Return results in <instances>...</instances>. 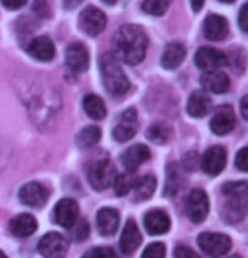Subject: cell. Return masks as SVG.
Here are the masks:
<instances>
[{
	"label": "cell",
	"mask_w": 248,
	"mask_h": 258,
	"mask_svg": "<svg viewBox=\"0 0 248 258\" xmlns=\"http://www.w3.org/2000/svg\"><path fill=\"white\" fill-rule=\"evenodd\" d=\"M134 182H135V179L132 177V174H130V172L116 176L115 182H113L115 194H116V196H125V194H129L130 189L134 187Z\"/></svg>",
	"instance_id": "4dcf8cb0"
},
{
	"label": "cell",
	"mask_w": 248,
	"mask_h": 258,
	"mask_svg": "<svg viewBox=\"0 0 248 258\" xmlns=\"http://www.w3.org/2000/svg\"><path fill=\"white\" fill-rule=\"evenodd\" d=\"M19 199L22 204L31 208H42L49 199V191L41 182H27L19 191Z\"/></svg>",
	"instance_id": "7c38bea8"
},
{
	"label": "cell",
	"mask_w": 248,
	"mask_h": 258,
	"mask_svg": "<svg viewBox=\"0 0 248 258\" xmlns=\"http://www.w3.org/2000/svg\"><path fill=\"white\" fill-rule=\"evenodd\" d=\"M147 137L155 144H165L169 140V128L162 123H155L149 128Z\"/></svg>",
	"instance_id": "1f68e13d"
},
{
	"label": "cell",
	"mask_w": 248,
	"mask_h": 258,
	"mask_svg": "<svg viewBox=\"0 0 248 258\" xmlns=\"http://www.w3.org/2000/svg\"><path fill=\"white\" fill-rule=\"evenodd\" d=\"M182 186V176L177 164H171L167 167V176H165V187L164 196H176L177 191Z\"/></svg>",
	"instance_id": "83f0119b"
},
{
	"label": "cell",
	"mask_w": 248,
	"mask_h": 258,
	"mask_svg": "<svg viewBox=\"0 0 248 258\" xmlns=\"http://www.w3.org/2000/svg\"><path fill=\"white\" fill-rule=\"evenodd\" d=\"M120 225V214L113 208H103L96 214V226L103 236H111L118 230Z\"/></svg>",
	"instance_id": "ffe728a7"
},
{
	"label": "cell",
	"mask_w": 248,
	"mask_h": 258,
	"mask_svg": "<svg viewBox=\"0 0 248 258\" xmlns=\"http://www.w3.org/2000/svg\"><path fill=\"white\" fill-rule=\"evenodd\" d=\"M174 256L176 258H201L196 251H193L191 248L184 246V245L176 246V250H174Z\"/></svg>",
	"instance_id": "74e56055"
},
{
	"label": "cell",
	"mask_w": 248,
	"mask_h": 258,
	"mask_svg": "<svg viewBox=\"0 0 248 258\" xmlns=\"http://www.w3.org/2000/svg\"><path fill=\"white\" fill-rule=\"evenodd\" d=\"M172 0H144L142 9L149 16H164Z\"/></svg>",
	"instance_id": "f546056e"
},
{
	"label": "cell",
	"mask_w": 248,
	"mask_h": 258,
	"mask_svg": "<svg viewBox=\"0 0 248 258\" xmlns=\"http://www.w3.org/2000/svg\"><path fill=\"white\" fill-rule=\"evenodd\" d=\"M155 186H157V181H155V177L150 176V174L149 176L139 177L137 181L134 182L135 199H137V201H147V199L154 194Z\"/></svg>",
	"instance_id": "4316f807"
},
{
	"label": "cell",
	"mask_w": 248,
	"mask_h": 258,
	"mask_svg": "<svg viewBox=\"0 0 248 258\" xmlns=\"http://www.w3.org/2000/svg\"><path fill=\"white\" fill-rule=\"evenodd\" d=\"M78 216H80V208H78V203L75 199L63 198L54 206V221L66 230H71L75 226Z\"/></svg>",
	"instance_id": "30bf717a"
},
{
	"label": "cell",
	"mask_w": 248,
	"mask_h": 258,
	"mask_svg": "<svg viewBox=\"0 0 248 258\" xmlns=\"http://www.w3.org/2000/svg\"><path fill=\"white\" fill-rule=\"evenodd\" d=\"M78 27L86 36L95 37L106 27V16L96 7H86L78 17Z\"/></svg>",
	"instance_id": "8992f818"
},
{
	"label": "cell",
	"mask_w": 248,
	"mask_h": 258,
	"mask_svg": "<svg viewBox=\"0 0 248 258\" xmlns=\"http://www.w3.org/2000/svg\"><path fill=\"white\" fill-rule=\"evenodd\" d=\"M83 258H113V251L108 250V248L96 246L86 251L85 255H83Z\"/></svg>",
	"instance_id": "d590c367"
},
{
	"label": "cell",
	"mask_w": 248,
	"mask_h": 258,
	"mask_svg": "<svg viewBox=\"0 0 248 258\" xmlns=\"http://www.w3.org/2000/svg\"><path fill=\"white\" fill-rule=\"evenodd\" d=\"M240 110H241V115H243V118L248 120V95L246 96H243L241 98V103H240Z\"/></svg>",
	"instance_id": "7bdbcfd3"
},
{
	"label": "cell",
	"mask_w": 248,
	"mask_h": 258,
	"mask_svg": "<svg viewBox=\"0 0 248 258\" xmlns=\"http://www.w3.org/2000/svg\"><path fill=\"white\" fill-rule=\"evenodd\" d=\"M186 57V47L181 42H171L165 46L162 54V66L165 70H176Z\"/></svg>",
	"instance_id": "d4e9b609"
},
{
	"label": "cell",
	"mask_w": 248,
	"mask_h": 258,
	"mask_svg": "<svg viewBox=\"0 0 248 258\" xmlns=\"http://www.w3.org/2000/svg\"><path fill=\"white\" fill-rule=\"evenodd\" d=\"M201 85L204 90L221 95L230 90V78L221 71H210V73H204L201 76Z\"/></svg>",
	"instance_id": "603a6c76"
},
{
	"label": "cell",
	"mask_w": 248,
	"mask_h": 258,
	"mask_svg": "<svg viewBox=\"0 0 248 258\" xmlns=\"http://www.w3.org/2000/svg\"><path fill=\"white\" fill-rule=\"evenodd\" d=\"M235 123H236V116H235L233 106L221 105V106H218L216 111L213 113L210 126L216 135H226L235 128Z\"/></svg>",
	"instance_id": "4fadbf2b"
},
{
	"label": "cell",
	"mask_w": 248,
	"mask_h": 258,
	"mask_svg": "<svg viewBox=\"0 0 248 258\" xmlns=\"http://www.w3.org/2000/svg\"><path fill=\"white\" fill-rule=\"evenodd\" d=\"M0 258H7V255H6V253H4L2 250H0Z\"/></svg>",
	"instance_id": "7dc6e473"
},
{
	"label": "cell",
	"mask_w": 248,
	"mask_h": 258,
	"mask_svg": "<svg viewBox=\"0 0 248 258\" xmlns=\"http://www.w3.org/2000/svg\"><path fill=\"white\" fill-rule=\"evenodd\" d=\"M149 39L145 36L144 29L134 24L121 26L113 36V56L116 59L123 61L125 64L135 66L144 61L147 54Z\"/></svg>",
	"instance_id": "6da1fadb"
},
{
	"label": "cell",
	"mask_w": 248,
	"mask_h": 258,
	"mask_svg": "<svg viewBox=\"0 0 248 258\" xmlns=\"http://www.w3.org/2000/svg\"><path fill=\"white\" fill-rule=\"evenodd\" d=\"M83 0H63V6H65V9H68V11H73V9H76L78 6H81Z\"/></svg>",
	"instance_id": "b9f144b4"
},
{
	"label": "cell",
	"mask_w": 248,
	"mask_h": 258,
	"mask_svg": "<svg viewBox=\"0 0 248 258\" xmlns=\"http://www.w3.org/2000/svg\"><path fill=\"white\" fill-rule=\"evenodd\" d=\"M150 159V150L145 147L142 144H137V145H132L121 154V164L127 172H135L140 165H142L145 160Z\"/></svg>",
	"instance_id": "2e32d148"
},
{
	"label": "cell",
	"mask_w": 248,
	"mask_h": 258,
	"mask_svg": "<svg viewBox=\"0 0 248 258\" xmlns=\"http://www.w3.org/2000/svg\"><path fill=\"white\" fill-rule=\"evenodd\" d=\"M235 165L243 172H248V147H243L235 157Z\"/></svg>",
	"instance_id": "8d00e7d4"
},
{
	"label": "cell",
	"mask_w": 248,
	"mask_h": 258,
	"mask_svg": "<svg viewBox=\"0 0 248 258\" xmlns=\"http://www.w3.org/2000/svg\"><path fill=\"white\" fill-rule=\"evenodd\" d=\"M210 211V201L203 189H193L186 199V214L193 223H201L206 220Z\"/></svg>",
	"instance_id": "ba28073f"
},
{
	"label": "cell",
	"mask_w": 248,
	"mask_h": 258,
	"mask_svg": "<svg viewBox=\"0 0 248 258\" xmlns=\"http://www.w3.org/2000/svg\"><path fill=\"white\" fill-rule=\"evenodd\" d=\"M142 258H165V246L162 243H150L144 250Z\"/></svg>",
	"instance_id": "e575fe53"
},
{
	"label": "cell",
	"mask_w": 248,
	"mask_h": 258,
	"mask_svg": "<svg viewBox=\"0 0 248 258\" xmlns=\"http://www.w3.org/2000/svg\"><path fill=\"white\" fill-rule=\"evenodd\" d=\"M142 243V235H140L137 225H135L134 220H129L127 225L123 226V231H121L120 236V250L125 253V255H130L139 248V245Z\"/></svg>",
	"instance_id": "44dd1931"
},
{
	"label": "cell",
	"mask_w": 248,
	"mask_h": 258,
	"mask_svg": "<svg viewBox=\"0 0 248 258\" xmlns=\"http://www.w3.org/2000/svg\"><path fill=\"white\" fill-rule=\"evenodd\" d=\"M70 248V243L61 233H47L41 238L37 245V250L46 258H65Z\"/></svg>",
	"instance_id": "52a82bcc"
},
{
	"label": "cell",
	"mask_w": 248,
	"mask_h": 258,
	"mask_svg": "<svg viewBox=\"0 0 248 258\" xmlns=\"http://www.w3.org/2000/svg\"><path fill=\"white\" fill-rule=\"evenodd\" d=\"M83 108H85L86 115L93 120H103L106 116V108H105L103 100L96 95H86L85 100H83Z\"/></svg>",
	"instance_id": "484cf974"
},
{
	"label": "cell",
	"mask_w": 248,
	"mask_h": 258,
	"mask_svg": "<svg viewBox=\"0 0 248 258\" xmlns=\"http://www.w3.org/2000/svg\"><path fill=\"white\" fill-rule=\"evenodd\" d=\"M238 24L245 32H248V2L241 7L240 16H238Z\"/></svg>",
	"instance_id": "ab89813d"
},
{
	"label": "cell",
	"mask_w": 248,
	"mask_h": 258,
	"mask_svg": "<svg viewBox=\"0 0 248 258\" xmlns=\"http://www.w3.org/2000/svg\"><path fill=\"white\" fill-rule=\"evenodd\" d=\"M32 9H34V12L41 17H49L51 16V9H49V6H47L46 0H36Z\"/></svg>",
	"instance_id": "f35d334b"
},
{
	"label": "cell",
	"mask_w": 248,
	"mask_h": 258,
	"mask_svg": "<svg viewBox=\"0 0 248 258\" xmlns=\"http://www.w3.org/2000/svg\"><path fill=\"white\" fill-rule=\"evenodd\" d=\"M204 36L210 41H221L228 36V22L225 17L218 16V14H210L204 19V26H203Z\"/></svg>",
	"instance_id": "ac0fdd59"
},
{
	"label": "cell",
	"mask_w": 248,
	"mask_h": 258,
	"mask_svg": "<svg viewBox=\"0 0 248 258\" xmlns=\"http://www.w3.org/2000/svg\"><path fill=\"white\" fill-rule=\"evenodd\" d=\"M100 139H101V130L98 126L90 125V126H85V128L76 135V145L80 149H90L98 144Z\"/></svg>",
	"instance_id": "f1b7e54d"
},
{
	"label": "cell",
	"mask_w": 248,
	"mask_h": 258,
	"mask_svg": "<svg viewBox=\"0 0 248 258\" xmlns=\"http://www.w3.org/2000/svg\"><path fill=\"white\" fill-rule=\"evenodd\" d=\"M226 165V150L215 145L208 149L206 154L203 155V170L210 176H218Z\"/></svg>",
	"instance_id": "9a60e30c"
},
{
	"label": "cell",
	"mask_w": 248,
	"mask_h": 258,
	"mask_svg": "<svg viewBox=\"0 0 248 258\" xmlns=\"http://www.w3.org/2000/svg\"><path fill=\"white\" fill-rule=\"evenodd\" d=\"M191 6H193V9L194 11H201V7L204 6V0H191Z\"/></svg>",
	"instance_id": "ee69618b"
},
{
	"label": "cell",
	"mask_w": 248,
	"mask_h": 258,
	"mask_svg": "<svg viewBox=\"0 0 248 258\" xmlns=\"http://www.w3.org/2000/svg\"><path fill=\"white\" fill-rule=\"evenodd\" d=\"M211 110V98L204 91H193L188 100V113L196 118L208 115Z\"/></svg>",
	"instance_id": "cb8c5ba5"
},
{
	"label": "cell",
	"mask_w": 248,
	"mask_h": 258,
	"mask_svg": "<svg viewBox=\"0 0 248 258\" xmlns=\"http://www.w3.org/2000/svg\"><path fill=\"white\" fill-rule=\"evenodd\" d=\"M220 2H223V4H231V2H235V0H220Z\"/></svg>",
	"instance_id": "bcb514c9"
},
{
	"label": "cell",
	"mask_w": 248,
	"mask_h": 258,
	"mask_svg": "<svg viewBox=\"0 0 248 258\" xmlns=\"http://www.w3.org/2000/svg\"><path fill=\"white\" fill-rule=\"evenodd\" d=\"M137 128H139L137 111L134 108H129L120 115L118 123L113 126V139L116 142H127V140L135 137Z\"/></svg>",
	"instance_id": "9c48e42d"
},
{
	"label": "cell",
	"mask_w": 248,
	"mask_h": 258,
	"mask_svg": "<svg viewBox=\"0 0 248 258\" xmlns=\"http://www.w3.org/2000/svg\"><path fill=\"white\" fill-rule=\"evenodd\" d=\"M66 66L75 73H85L90 66V52L81 42H73L66 47Z\"/></svg>",
	"instance_id": "5bb4252c"
},
{
	"label": "cell",
	"mask_w": 248,
	"mask_h": 258,
	"mask_svg": "<svg viewBox=\"0 0 248 258\" xmlns=\"http://www.w3.org/2000/svg\"><path fill=\"white\" fill-rule=\"evenodd\" d=\"M9 228H11V233L14 236L17 238H27L36 233L37 230V221L36 218L32 216V214H19V216L12 218L11 220V225H9Z\"/></svg>",
	"instance_id": "7402d4cb"
},
{
	"label": "cell",
	"mask_w": 248,
	"mask_h": 258,
	"mask_svg": "<svg viewBox=\"0 0 248 258\" xmlns=\"http://www.w3.org/2000/svg\"><path fill=\"white\" fill-rule=\"evenodd\" d=\"M71 230H73V235H75L76 241H85L90 235V226L85 220H78Z\"/></svg>",
	"instance_id": "836d02e7"
},
{
	"label": "cell",
	"mask_w": 248,
	"mask_h": 258,
	"mask_svg": "<svg viewBox=\"0 0 248 258\" xmlns=\"http://www.w3.org/2000/svg\"><path fill=\"white\" fill-rule=\"evenodd\" d=\"M198 245L203 253H206L211 258H220L226 255L231 248L230 236L221 235V233H201L198 236Z\"/></svg>",
	"instance_id": "5b68a950"
},
{
	"label": "cell",
	"mask_w": 248,
	"mask_h": 258,
	"mask_svg": "<svg viewBox=\"0 0 248 258\" xmlns=\"http://www.w3.org/2000/svg\"><path fill=\"white\" fill-rule=\"evenodd\" d=\"M4 7L9 9V11H17V9L24 7L27 4V0H2Z\"/></svg>",
	"instance_id": "60d3db41"
},
{
	"label": "cell",
	"mask_w": 248,
	"mask_h": 258,
	"mask_svg": "<svg viewBox=\"0 0 248 258\" xmlns=\"http://www.w3.org/2000/svg\"><path fill=\"white\" fill-rule=\"evenodd\" d=\"M194 62H196V66L199 68V70H203L204 73L218 71L221 66L226 64V56L223 54L221 51L215 49V47L204 46L196 52V56H194Z\"/></svg>",
	"instance_id": "8fae6325"
},
{
	"label": "cell",
	"mask_w": 248,
	"mask_h": 258,
	"mask_svg": "<svg viewBox=\"0 0 248 258\" xmlns=\"http://www.w3.org/2000/svg\"><path fill=\"white\" fill-rule=\"evenodd\" d=\"M27 52L34 57V59L47 62V61H52V57L56 54V49H54V44H52V41L49 37L39 36V37H34L32 41L29 42Z\"/></svg>",
	"instance_id": "e0dca14e"
},
{
	"label": "cell",
	"mask_w": 248,
	"mask_h": 258,
	"mask_svg": "<svg viewBox=\"0 0 248 258\" xmlns=\"http://www.w3.org/2000/svg\"><path fill=\"white\" fill-rule=\"evenodd\" d=\"M100 71L105 88L111 96H123L130 90L129 78L125 76L118 59L111 52L100 57Z\"/></svg>",
	"instance_id": "3957f363"
},
{
	"label": "cell",
	"mask_w": 248,
	"mask_h": 258,
	"mask_svg": "<svg viewBox=\"0 0 248 258\" xmlns=\"http://www.w3.org/2000/svg\"><path fill=\"white\" fill-rule=\"evenodd\" d=\"M226 62H230V66L233 68V71L235 73H241L243 70H245V52H243L241 49H233L230 57L226 56Z\"/></svg>",
	"instance_id": "d6a6232c"
},
{
	"label": "cell",
	"mask_w": 248,
	"mask_h": 258,
	"mask_svg": "<svg viewBox=\"0 0 248 258\" xmlns=\"http://www.w3.org/2000/svg\"><path fill=\"white\" fill-rule=\"evenodd\" d=\"M115 179H116L115 165L108 159H100L90 165L88 181L96 191H105L110 186H113Z\"/></svg>",
	"instance_id": "277c9868"
},
{
	"label": "cell",
	"mask_w": 248,
	"mask_h": 258,
	"mask_svg": "<svg viewBox=\"0 0 248 258\" xmlns=\"http://www.w3.org/2000/svg\"><path fill=\"white\" fill-rule=\"evenodd\" d=\"M223 194L226 196L223 218L226 223L235 225L245 220L248 213V181L228 182L223 186Z\"/></svg>",
	"instance_id": "7a4b0ae2"
},
{
	"label": "cell",
	"mask_w": 248,
	"mask_h": 258,
	"mask_svg": "<svg viewBox=\"0 0 248 258\" xmlns=\"http://www.w3.org/2000/svg\"><path fill=\"white\" fill-rule=\"evenodd\" d=\"M103 2H105V4H108V6H113L116 0H103Z\"/></svg>",
	"instance_id": "f6af8a7d"
},
{
	"label": "cell",
	"mask_w": 248,
	"mask_h": 258,
	"mask_svg": "<svg viewBox=\"0 0 248 258\" xmlns=\"http://www.w3.org/2000/svg\"><path fill=\"white\" fill-rule=\"evenodd\" d=\"M144 225L150 235H164L171 228V220L162 209H152V211L145 214Z\"/></svg>",
	"instance_id": "d6986e66"
}]
</instances>
